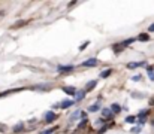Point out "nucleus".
Segmentation results:
<instances>
[{"label": "nucleus", "mask_w": 154, "mask_h": 134, "mask_svg": "<svg viewBox=\"0 0 154 134\" xmlns=\"http://www.w3.org/2000/svg\"><path fill=\"white\" fill-rule=\"evenodd\" d=\"M130 131H132V133H136V134H138V133L141 131V128H139V127H133V128H132Z\"/></svg>", "instance_id": "aec40b11"}, {"label": "nucleus", "mask_w": 154, "mask_h": 134, "mask_svg": "<svg viewBox=\"0 0 154 134\" xmlns=\"http://www.w3.org/2000/svg\"><path fill=\"white\" fill-rule=\"evenodd\" d=\"M56 119V113L54 112H46L45 113V121L46 122H51V121H54Z\"/></svg>", "instance_id": "f03ea898"}, {"label": "nucleus", "mask_w": 154, "mask_h": 134, "mask_svg": "<svg viewBox=\"0 0 154 134\" xmlns=\"http://www.w3.org/2000/svg\"><path fill=\"white\" fill-rule=\"evenodd\" d=\"M96 64H97V60H96V58H90V60H85V61L82 63L84 67H93V66H96Z\"/></svg>", "instance_id": "f257e3e1"}, {"label": "nucleus", "mask_w": 154, "mask_h": 134, "mask_svg": "<svg viewBox=\"0 0 154 134\" xmlns=\"http://www.w3.org/2000/svg\"><path fill=\"white\" fill-rule=\"evenodd\" d=\"M85 124H87V118H84V119L81 121V122H79V128H81V127H84Z\"/></svg>", "instance_id": "412c9836"}, {"label": "nucleus", "mask_w": 154, "mask_h": 134, "mask_svg": "<svg viewBox=\"0 0 154 134\" xmlns=\"http://www.w3.org/2000/svg\"><path fill=\"white\" fill-rule=\"evenodd\" d=\"M126 121H127V122H130V124H133L135 121H136V118H135V116H127V119H126Z\"/></svg>", "instance_id": "f3484780"}, {"label": "nucleus", "mask_w": 154, "mask_h": 134, "mask_svg": "<svg viewBox=\"0 0 154 134\" xmlns=\"http://www.w3.org/2000/svg\"><path fill=\"white\" fill-rule=\"evenodd\" d=\"M54 130H57V128H56V127H54V128H51V130H46V131H44V133H42V134H51V133H53V131H54Z\"/></svg>", "instance_id": "4be33fe9"}, {"label": "nucleus", "mask_w": 154, "mask_h": 134, "mask_svg": "<svg viewBox=\"0 0 154 134\" xmlns=\"http://www.w3.org/2000/svg\"><path fill=\"white\" fill-rule=\"evenodd\" d=\"M63 92H66V94H70V96H75L76 89H75L73 87H63Z\"/></svg>", "instance_id": "7ed1b4c3"}, {"label": "nucleus", "mask_w": 154, "mask_h": 134, "mask_svg": "<svg viewBox=\"0 0 154 134\" xmlns=\"http://www.w3.org/2000/svg\"><path fill=\"white\" fill-rule=\"evenodd\" d=\"M88 43H90V42H85V43H82V45H81V48H79V49H81V51H84V49H85V46H87V45H88Z\"/></svg>", "instance_id": "5701e85b"}, {"label": "nucleus", "mask_w": 154, "mask_h": 134, "mask_svg": "<svg viewBox=\"0 0 154 134\" xmlns=\"http://www.w3.org/2000/svg\"><path fill=\"white\" fill-rule=\"evenodd\" d=\"M111 110H112V113H120L121 112V107L118 104H112L111 106Z\"/></svg>", "instance_id": "1a4fd4ad"}, {"label": "nucleus", "mask_w": 154, "mask_h": 134, "mask_svg": "<svg viewBox=\"0 0 154 134\" xmlns=\"http://www.w3.org/2000/svg\"><path fill=\"white\" fill-rule=\"evenodd\" d=\"M23 128H24V124L20 122L17 127H14V131H15V133H20V131H23Z\"/></svg>", "instance_id": "ddd939ff"}, {"label": "nucleus", "mask_w": 154, "mask_h": 134, "mask_svg": "<svg viewBox=\"0 0 154 134\" xmlns=\"http://www.w3.org/2000/svg\"><path fill=\"white\" fill-rule=\"evenodd\" d=\"M102 115H103V118L109 119V118H112V110L111 109H103L102 110Z\"/></svg>", "instance_id": "39448f33"}, {"label": "nucleus", "mask_w": 154, "mask_h": 134, "mask_svg": "<svg viewBox=\"0 0 154 134\" xmlns=\"http://www.w3.org/2000/svg\"><path fill=\"white\" fill-rule=\"evenodd\" d=\"M148 30H150V31H154V24H151V25H150V29H148Z\"/></svg>", "instance_id": "b1692460"}, {"label": "nucleus", "mask_w": 154, "mask_h": 134, "mask_svg": "<svg viewBox=\"0 0 154 134\" xmlns=\"http://www.w3.org/2000/svg\"><path fill=\"white\" fill-rule=\"evenodd\" d=\"M97 109H99V104H97V103H96V104H93V106H91V107H90V109H88V110H90V112H96V110H97Z\"/></svg>", "instance_id": "dca6fc26"}, {"label": "nucleus", "mask_w": 154, "mask_h": 134, "mask_svg": "<svg viewBox=\"0 0 154 134\" xmlns=\"http://www.w3.org/2000/svg\"><path fill=\"white\" fill-rule=\"evenodd\" d=\"M111 73H112V70H111V69H108V70H105L103 73H102L100 76H102V77H108V76H109Z\"/></svg>", "instance_id": "2eb2a0df"}, {"label": "nucleus", "mask_w": 154, "mask_h": 134, "mask_svg": "<svg viewBox=\"0 0 154 134\" xmlns=\"http://www.w3.org/2000/svg\"><path fill=\"white\" fill-rule=\"evenodd\" d=\"M78 116H82V112H81V110H76V112L72 115V119H78Z\"/></svg>", "instance_id": "4468645a"}, {"label": "nucleus", "mask_w": 154, "mask_h": 134, "mask_svg": "<svg viewBox=\"0 0 154 134\" xmlns=\"http://www.w3.org/2000/svg\"><path fill=\"white\" fill-rule=\"evenodd\" d=\"M96 84H97L96 80H91V82H88V84H87V87H85V91H91V89L96 87Z\"/></svg>", "instance_id": "6e6552de"}, {"label": "nucleus", "mask_w": 154, "mask_h": 134, "mask_svg": "<svg viewBox=\"0 0 154 134\" xmlns=\"http://www.w3.org/2000/svg\"><path fill=\"white\" fill-rule=\"evenodd\" d=\"M72 104H73L72 100H65V101H61V103H60V107H61V109H68V107L72 106Z\"/></svg>", "instance_id": "20e7f679"}, {"label": "nucleus", "mask_w": 154, "mask_h": 134, "mask_svg": "<svg viewBox=\"0 0 154 134\" xmlns=\"http://www.w3.org/2000/svg\"><path fill=\"white\" fill-rule=\"evenodd\" d=\"M84 98V92H78V96H76L75 100H82Z\"/></svg>", "instance_id": "a211bd4d"}, {"label": "nucleus", "mask_w": 154, "mask_h": 134, "mask_svg": "<svg viewBox=\"0 0 154 134\" xmlns=\"http://www.w3.org/2000/svg\"><path fill=\"white\" fill-rule=\"evenodd\" d=\"M144 63H129L127 64V67H129V69H136V67H139V66H142Z\"/></svg>", "instance_id": "9b49d317"}, {"label": "nucleus", "mask_w": 154, "mask_h": 134, "mask_svg": "<svg viewBox=\"0 0 154 134\" xmlns=\"http://www.w3.org/2000/svg\"><path fill=\"white\" fill-rule=\"evenodd\" d=\"M138 39L141 40V42H147V40L150 39V36H148V34H145V33H142V34H141V36L138 37Z\"/></svg>", "instance_id": "f8f14e48"}, {"label": "nucleus", "mask_w": 154, "mask_h": 134, "mask_svg": "<svg viewBox=\"0 0 154 134\" xmlns=\"http://www.w3.org/2000/svg\"><path fill=\"white\" fill-rule=\"evenodd\" d=\"M121 49H124V43H118V45H114V52L118 54Z\"/></svg>", "instance_id": "9d476101"}, {"label": "nucleus", "mask_w": 154, "mask_h": 134, "mask_svg": "<svg viewBox=\"0 0 154 134\" xmlns=\"http://www.w3.org/2000/svg\"><path fill=\"white\" fill-rule=\"evenodd\" d=\"M72 69H73L72 66H60V67H58V72L63 73V72H69V70H72Z\"/></svg>", "instance_id": "0eeeda50"}, {"label": "nucleus", "mask_w": 154, "mask_h": 134, "mask_svg": "<svg viewBox=\"0 0 154 134\" xmlns=\"http://www.w3.org/2000/svg\"><path fill=\"white\" fill-rule=\"evenodd\" d=\"M148 75H150V77H151V79H154V72H153V69H151V67L148 69Z\"/></svg>", "instance_id": "6ab92c4d"}, {"label": "nucleus", "mask_w": 154, "mask_h": 134, "mask_svg": "<svg viewBox=\"0 0 154 134\" xmlns=\"http://www.w3.org/2000/svg\"><path fill=\"white\" fill-rule=\"evenodd\" d=\"M145 116H148V110H142V112L139 113L138 118H139V122H141V124H142L144 121H145Z\"/></svg>", "instance_id": "423d86ee"}]
</instances>
